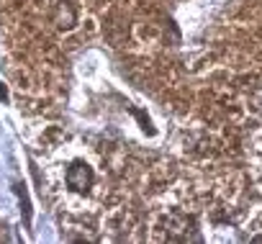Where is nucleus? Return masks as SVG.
Wrapping results in <instances>:
<instances>
[{
	"label": "nucleus",
	"instance_id": "39448f33",
	"mask_svg": "<svg viewBox=\"0 0 262 244\" xmlns=\"http://www.w3.org/2000/svg\"><path fill=\"white\" fill-rule=\"evenodd\" d=\"M131 113H134V116L139 118V124H142V129H144L147 134H155V126H152V121H149V116H147V113H142V110H137V108H131Z\"/></svg>",
	"mask_w": 262,
	"mask_h": 244
},
{
	"label": "nucleus",
	"instance_id": "7ed1b4c3",
	"mask_svg": "<svg viewBox=\"0 0 262 244\" xmlns=\"http://www.w3.org/2000/svg\"><path fill=\"white\" fill-rule=\"evenodd\" d=\"M52 21H54L57 29L70 31L77 24V8L70 3V0H59V3L54 6V11H52Z\"/></svg>",
	"mask_w": 262,
	"mask_h": 244
},
{
	"label": "nucleus",
	"instance_id": "423d86ee",
	"mask_svg": "<svg viewBox=\"0 0 262 244\" xmlns=\"http://www.w3.org/2000/svg\"><path fill=\"white\" fill-rule=\"evenodd\" d=\"M0 100H8V87L0 82Z\"/></svg>",
	"mask_w": 262,
	"mask_h": 244
},
{
	"label": "nucleus",
	"instance_id": "20e7f679",
	"mask_svg": "<svg viewBox=\"0 0 262 244\" xmlns=\"http://www.w3.org/2000/svg\"><path fill=\"white\" fill-rule=\"evenodd\" d=\"M13 190H16V195H18L24 221H26V226H31V201H29V193H26V188H24L21 183H16V185H13Z\"/></svg>",
	"mask_w": 262,
	"mask_h": 244
},
{
	"label": "nucleus",
	"instance_id": "f03ea898",
	"mask_svg": "<svg viewBox=\"0 0 262 244\" xmlns=\"http://www.w3.org/2000/svg\"><path fill=\"white\" fill-rule=\"evenodd\" d=\"M93 183H95V172H93V167L88 162H80L77 160V162H72L67 167V185H70V190L88 193L93 188Z\"/></svg>",
	"mask_w": 262,
	"mask_h": 244
},
{
	"label": "nucleus",
	"instance_id": "f257e3e1",
	"mask_svg": "<svg viewBox=\"0 0 262 244\" xmlns=\"http://www.w3.org/2000/svg\"><path fill=\"white\" fill-rule=\"evenodd\" d=\"M165 234L170 241H201V231H198V221L188 213H170L165 221Z\"/></svg>",
	"mask_w": 262,
	"mask_h": 244
}]
</instances>
